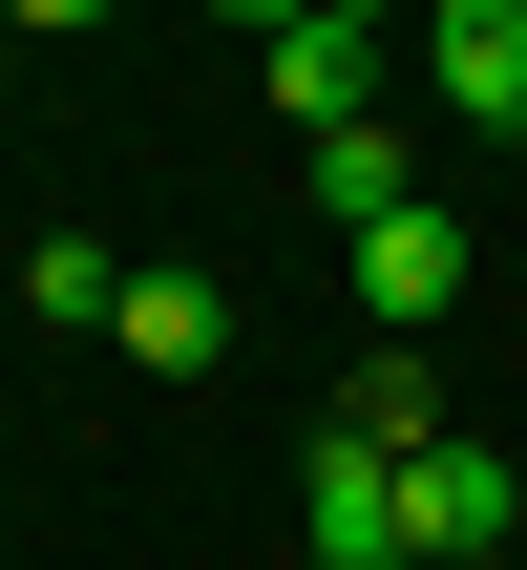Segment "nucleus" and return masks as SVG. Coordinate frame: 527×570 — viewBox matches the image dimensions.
Listing matches in <instances>:
<instances>
[{"label":"nucleus","mask_w":527,"mask_h":570,"mask_svg":"<svg viewBox=\"0 0 527 570\" xmlns=\"http://www.w3.org/2000/svg\"><path fill=\"white\" fill-rule=\"evenodd\" d=\"M0 21H21V42H84V21H127V0H0Z\"/></svg>","instance_id":"9d476101"},{"label":"nucleus","mask_w":527,"mask_h":570,"mask_svg":"<svg viewBox=\"0 0 527 570\" xmlns=\"http://www.w3.org/2000/svg\"><path fill=\"white\" fill-rule=\"evenodd\" d=\"M296 550H317V570H422V529H401V465L317 423V508H296Z\"/></svg>","instance_id":"7ed1b4c3"},{"label":"nucleus","mask_w":527,"mask_h":570,"mask_svg":"<svg viewBox=\"0 0 527 570\" xmlns=\"http://www.w3.org/2000/svg\"><path fill=\"white\" fill-rule=\"evenodd\" d=\"M422 63H444V106H465V127H527V0H444V42H422Z\"/></svg>","instance_id":"423d86ee"},{"label":"nucleus","mask_w":527,"mask_h":570,"mask_svg":"<svg viewBox=\"0 0 527 570\" xmlns=\"http://www.w3.org/2000/svg\"><path fill=\"white\" fill-rule=\"evenodd\" d=\"M0 42H21V21H0Z\"/></svg>","instance_id":"f8f14e48"},{"label":"nucleus","mask_w":527,"mask_h":570,"mask_svg":"<svg viewBox=\"0 0 527 570\" xmlns=\"http://www.w3.org/2000/svg\"><path fill=\"white\" fill-rule=\"evenodd\" d=\"M296 190H317L338 233H380V212H422V169H401V127H317V148H296Z\"/></svg>","instance_id":"0eeeda50"},{"label":"nucleus","mask_w":527,"mask_h":570,"mask_svg":"<svg viewBox=\"0 0 527 570\" xmlns=\"http://www.w3.org/2000/svg\"><path fill=\"white\" fill-rule=\"evenodd\" d=\"M338 444H380V465H422V444H444V381H422V338H380V360L338 381Z\"/></svg>","instance_id":"6e6552de"},{"label":"nucleus","mask_w":527,"mask_h":570,"mask_svg":"<svg viewBox=\"0 0 527 570\" xmlns=\"http://www.w3.org/2000/svg\"><path fill=\"white\" fill-rule=\"evenodd\" d=\"M401 529H422V570H527V487H507V444H422L401 465Z\"/></svg>","instance_id":"f03ea898"},{"label":"nucleus","mask_w":527,"mask_h":570,"mask_svg":"<svg viewBox=\"0 0 527 570\" xmlns=\"http://www.w3.org/2000/svg\"><path fill=\"white\" fill-rule=\"evenodd\" d=\"M21 317H42V338H106V317H127V254L42 233V254H21Z\"/></svg>","instance_id":"1a4fd4ad"},{"label":"nucleus","mask_w":527,"mask_h":570,"mask_svg":"<svg viewBox=\"0 0 527 570\" xmlns=\"http://www.w3.org/2000/svg\"><path fill=\"white\" fill-rule=\"evenodd\" d=\"M338 275H359V317H380V338H444V317H465V212L422 190V212L338 233Z\"/></svg>","instance_id":"f257e3e1"},{"label":"nucleus","mask_w":527,"mask_h":570,"mask_svg":"<svg viewBox=\"0 0 527 570\" xmlns=\"http://www.w3.org/2000/svg\"><path fill=\"white\" fill-rule=\"evenodd\" d=\"M275 63V127L317 148V127H359V85H380V21H296V42H253Z\"/></svg>","instance_id":"39448f33"},{"label":"nucleus","mask_w":527,"mask_h":570,"mask_svg":"<svg viewBox=\"0 0 527 570\" xmlns=\"http://www.w3.org/2000/svg\"><path fill=\"white\" fill-rule=\"evenodd\" d=\"M232 21H253V42H296V21H317V0H232Z\"/></svg>","instance_id":"9b49d317"},{"label":"nucleus","mask_w":527,"mask_h":570,"mask_svg":"<svg viewBox=\"0 0 527 570\" xmlns=\"http://www.w3.org/2000/svg\"><path fill=\"white\" fill-rule=\"evenodd\" d=\"M106 338H127V360H148V381H211V360H232V296H211V275H190V254H148V275H127V317H106Z\"/></svg>","instance_id":"20e7f679"}]
</instances>
